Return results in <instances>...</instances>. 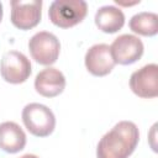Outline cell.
<instances>
[{
    "label": "cell",
    "instance_id": "obj_6",
    "mask_svg": "<svg viewBox=\"0 0 158 158\" xmlns=\"http://www.w3.org/2000/svg\"><path fill=\"white\" fill-rule=\"evenodd\" d=\"M11 5V22L15 27L27 31L36 27L42 16L41 0H12Z\"/></svg>",
    "mask_w": 158,
    "mask_h": 158
},
{
    "label": "cell",
    "instance_id": "obj_10",
    "mask_svg": "<svg viewBox=\"0 0 158 158\" xmlns=\"http://www.w3.org/2000/svg\"><path fill=\"white\" fill-rule=\"evenodd\" d=\"M65 88V78L63 73L56 68L48 67L41 70L35 79L36 91L44 98H54Z\"/></svg>",
    "mask_w": 158,
    "mask_h": 158
},
{
    "label": "cell",
    "instance_id": "obj_12",
    "mask_svg": "<svg viewBox=\"0 0 158 158\" xmlns=\"http://www.w3.org/2000/svg\"><path fill=\"white\" fill-rule=\"evenodd\" d=\"M95 25L105 33H115L125 25V15L115 6H101L95 14Z\"/></svg>",
    "mask_w": 158,
    "mask_h": 158
},
{
    "label": "cell",
    "instance_id": "obj_5",
    "mask_svg": "<svg viewBox=\"0 0 158 158\" xmlns=\"http://www.w3.org/2000/svg\"><path fill=\"white\" fill-rule=\"evenodd\" d=\"M0 74L7 83H23L31 74V63L21 52L9 51L2 56L0 60Z\"/></svg>",
    "mask_w": 158,
    "mask_h": 158
},
{
    "label": "cell",
    "instance_id": "obj_13",
    "mask_svg": "<svg viewBox=\"0 0 158 158\" xmlns=\"http://www.w3.org/2000/svg\"><path fill=\"white\" fill-rule=\"evenodd\" d=\"M130 28L142 36H154L158 32V16L154 12H138L131 17Z\"/></svg>",
    "mask_w": 158,
    "mask_h": 158
},
{
    "label": "cell",
    "instance_id": "obj_8",
    "mask_svg": "<svg viewBox=\"0 0 158 158\" xmlns=\"http://www.w3.org/2000/svg\"><path fill=\"white\" fill-rule=\"evenodd\" d=\"M130 88L139 98H156L158 95V65L151 63L133 72L130 78Z\"/></svg>",
    "mask_w": 158,
    "mask_h": 158
},
{
    "label": "cell",
    "instance_id": "obj_3",
    "mask_svg": "<svg viewBox=\"0 0 158 158\" xmlns=\"http://www.w3.org/2000/svg\"><path fill=\"white\" fill-rule=\"evenodd\" d=\"M25 127L36 137L49 136L56 127V117L51 109L38 102H31L22 110Z\"/></svg>",
    "mask_w": 158,
    "mask_h": 158
},
{
    "label": "cell",
    "instance_id": "obj_1",
    "mask_svg": "<svg viewBox=\"0 0 158 158\" xmlns=\"http://www.w3.org/2000/svg\"><path fill=\"white\" fill-rule=\"evenodd\" d=\"M139 132L131 121L116 123L98 143V158H128L137 147Z\"/></svg>",
    "mask_w": 158,
    "mask_h": 158
},
{
    "label": "cell",
    "instance_id": "obj_2",
    "mask_svg": "<svg viewBox=\"0 0 158 158\" xmlns=\"http://www.w3.org/2000/svg\"><path fill=\"white\" fill-rule=\"evenodd\" d=\"M88 12L84 0H56L48 10L49 20L60 28H69L81 22Z\"/></svg>",
    "mask_w": 158,
    "mask_h": 158
},
{
    "label": "cell",
    "instance_id": "obj_15",
    "mask_svg": "<svg viewBox=\"0 0 158 158\" xmlns=\"http://www.w3.org/2000/svg\"><path fill=\"white\" fill-rule=\"evenodd\" d=\"M1 20H2V4L0 2V22H1Z\"/></svg>",
    "mask_w": 158,
    "mask_h": 158
},
{
    "label": "cell",
    "instance_id": "obj_14",
    "mask_svg": "<svg viewBox=\"0 0 158 158\" xmlns=\"http://www.w3.org/2000/svg\"><path fill=\"white\" fill-rule=\"evenodd\" d=\"M20 158H38V157L35 156V154H25V156H22V157H20Z\"/></svg>",
    "mask_w": 158,
    "mask_h": 158
},
{
    "label": "cell",
    "instance_id": "obj_11",
    "mask_svg": "<svg viewBox=\"0 0 158 158\" xmlns=\"http://www.w3.org/2000/svg\"><path fill=\"white\" fill-rule=\"evenodd\" d=\"M26 146L23 130L12 121L0 123V148L6 153H17Z\"/></svg>",
    "mask_w": 158,
    "mask_h": 158
},
{
    "label": "cell",
    "instance_id": "obj_7",
    "mask_svg": "<svg viewBox=\"0 0 158 158\" xmlns=\"http://www.w3.org/2000/svg\"><path fill=\"white\" fill-rule=\"evenodd\" d=\"M110 53L115 63L128 65L137 62L143 54L142 41L133 35H121L110 46Z\"/></svg>",
    "mask_w": 158,
    "mask_h": 158
},
{
    "label": "cell",
    "instance_id": "obj_9",
    "mask_svg": "<svg viewBox=\"0 0 158 158\" xmlns=\"http://www.w3.org/2000/svg\"><path fill=\"white\" fill-rule=\"evenodd\" d=\"M115 62L110 53V47L105 43L91 46L85 54V67L89 73L95 77L107 75L115 67Z\"/></svg>",
    "mask_w": 158,
    "mask_h": 158
},
{
    "label": "cell",
    "instance_id": "obj_4",
    "mask_svg": "<svg viewBox=\"0 0 158 158\" xmlns=\"http://www.w3.org/2000/svg\"><path fill=\"white\" fill-rule=\"evenodd\" d=\"M28 49L32 58L37 63L42 65H51L56 63L59 57L60 43L53 33L41 31L30 38Z\"/></svg>",
    "mask_w": 158,
    "mask_h": 158
}]
</instances>
